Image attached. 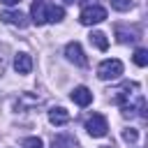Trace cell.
<instances>
[{
    "label": "cell",
    "instance_id": "obj_9",
    "mask_svg": "<svg viewBox=\"0 0 148 148\" xmlns=\"http://www.w3.org/2000/svg\"><path fill=\"white\" fill-rule=\"evenodd\" d=\"M49 123H51V125H56V127L67 125V123H69V113H67L62 106H53V109L49 111Z\"/></svg>",
    "mask_w": 148,
    "mask_h": 148
},
{
    "label": "cell",
    "instance_id": "obj_6",
    "mask_svg": "<svg viewBox=\"0 0 148 148\" xmlns=\"http://www.w3.org/2000/svg\"><path fill=\"white\" fill-rule=\"evenodd\" d=\"M0 18H2L5 23H9V25H16V28H25V25H28V16H25L23 12H12V9H7V12L0 14Z\"/></svg>",
    "mask_w": 148,
    "mask_h": 148
},
{
    "label": "cell",
    "instance_id": "obj_1",
    "mask_svg": "<svg viewBox=\"0 0 148 148\" xmlns=\"http://www.w3.org/2000/svg\"><path fill=\"white\" fill-rule=\"evenodd\" d=\"M123 74V62L118 58H109V60H102L97 65V76L102 81H111V79H118Z\"/></svg>",
    "mask_w": 148,
    "mask_h": 148
},
{
    "label": "cell",
    "instance_id": "obj_16",
    "mask_svg": "<svg viewBox=\"0 0 148 148\" xmlns=\"http://www.w3.org/2000/svg\"><path fill=\"white\" fill-rule=\"evenodd\" d=\"M21 146H23V148H44V143H42L39 136H25Z\"/></svg>",
    "mask_w": 148,
    "mask_h": 148
},
{
    "label": "cell",
    "instance_id": "obj_5",
    "mask_svg": "<svg viewBox=\"0 0 148 148\" xmlns=\"http://www.w3.org/2000/svg\"><path fill=\"white\" fill-rule=\"evenodd\" d=\"M30 21L35 25H44L46 23V2H42V0L32 2V7H30Z\"/></svg>",
    "mask_w": 148,
    "mask_h": 148
},
{
    "label": "cell",
    "instance_id": "obj_8",
    "mask_svg": "<svg viewBox=\"0 0 148 148\" xmlns=\"http://www.w3.org/2000/svg\"><path fill=\"white\" fill-rule=\"evenodd\" d=\"M14 69H16V74H30V69H32V58L28 56V53H16L14 56Z\"/></svg>",
    "mask_w": 148,
    "mask_h": 148
},
{
    "label": "cell",
    "instance_id": "obj_12",
    "mask_svg": "<svg viewBox=\"0 0 148 148\" xmlns=\"http://www.w3.org/2000/svg\"><path fill=\"white\" fill-rule=\"evenodd\" d=\"M65 18V9L56 5H46V23H60Z\"/></svg>",
    "mask_w": 148,
    "mask_h": 148
},
{
    "label": "cell",
    "instance_id": "obj_2",
    "mask_svg": "<svg viewBox=\"0 0 148 148\" xmlns=\"http://www.w3.org/2000/svg\"><path fill=\"white\" fill-rule=\"evenodd\" d=\"M86 130H88L90 136L102 139V136H106V132H109V123H106V118H104L102 113H92V116L86 118Z\"/></svg>",
    "mask_w": 148,
    "mask_h": 148
},
{
    "label": "cell",
    "instance_id": "obj_7",
    "mask_svg": "<svg viewBox=\"0 0 148 148\" xmlns=\"http://www.w3.org/2000/svg\"><path fill=\"white\" fill-rule=\"evenodd\" d=\"M69 97H72V102H74V104H79V106H88V104L92 102V92H90L86 86H76V88L72 90V95H69Z\"/></svg>",
    "mask_w": 148,
    "mask_h": 148
},
{
    "label": "cell",
    "instance_id": "obj_4",
    "mask_svg": "<svg viewBox=\"0 0 148 148\" xmlns=\"http://www.w3.org/2000/svg\"><path fill=\"white\" fill-rule=\"evenodd\" d=\"M65 56H67V60L74 62L76 67H86V65H88V58H86V53H83V49H81L79 42H69V44L65 46Z\"/></svg>",
    "mask_w": 148,
    "mask_h": 148
},
{
    "label": "cell",
    "instance_id": "obj_18",
    "mask_svg": "<svg viewBox=\"0 0 148 148\" xmlns=\"http://www.w3.org/2000/svg\"><path fill=\"white\" fill-rule=\"evenodd\" d=\"M0 2H2V5H7V7H14V5H18L21 0H0Z\"/></svg>",
    "mask_w": 148,
    "mask_h": 148
},
{
    "label": "cell",
    "instance_id": "obj_3",
    "mask_svg": "<svg viewBox=\"0 0 148 148\" xmlns=\"http://www.w3.org/2000/svg\"><path fill=\"white\" fill-rule=\"evenodd\" d=\"M104 18H106V9L99 7V5H88V7H83V12H81V16H79V21H81L83 25H95V23H102Z\"/></svg>",
    "mask_w": 148,
    "mask_h": 148
},
{
    "label": "cell",
    "instance_id": "obj_13",
    "mask_svg": "<svg viewBox=\"0 0 148 148\" xmlns=\"http://www.w3.org/2000/svg\"><path fill=\"white\" fill-rule=\"evenodd\" d=\"M76 146H79L76 139L69 136V134H58L53 139V148H76Z\"/></svg>",
    "mask_w": 148,
    "mask_h": 148
},
{
    "label": "cell",
    "instance_id": "obj_19",
    "mask_svg": "<svg viewBox=\"0 0 148 148\" xmlns=\"http://www.w3.org/2000/svg\"><path fill=\"white\" fill-rule=\"evenodd\" d=\"M65 2H67V5H72V2H74V0H65Z\"/></svg>",
    "mask_w": 148,
    "mask_h": 148
},
{
    "label": "cell",
    "instance_id": "obj_17",
    "mask_svg": "<svg viewBox=\"0 0 148 148\" xmlns=\"http://www.w3.org/2000/svg\"><path fill=\"white\" fill-rule=\"evenodd\" d=\"M123 139H125L127 143H136V139H139V132H136L134 127H127V130H123Z\"/></svg>",
    "mask_w": 148,
    "mask_h": 148
},
{
    "label": "cell",
    "instance_id": "obj_11",
    "mask_svg": "<svg viewBox=\"0 0 148 148\" xmlns=\"http://www.w3.org/2000/svg\"><path fill=\"white\" fill-rule=\"evenodd\" d=\"M88 39H90V44H92L95 49H99V51H106V49H109V39H106V35L99 32V30H92V32L88 35Z\"/></svg>",
    "mask_w": 148,
    "mask_h": 148
},
{
    "label": "cell",
    "instance_id": "obj_15",
    "mask_svg": "<svg viewBox=\"0 0 148 148\" xmlns=\"http://www.w3.org/2000/svg\"><path fill=\"white\" fill-rule=\"evenodd\" d=\"M111 7H113L116 12H130V9L134 7V2H132V0H111Z\"/></svg>",
    "mask_w": 148,
    "mask_h": 148
},
{
    "label": "cell",
    "instance_id": "obj_10",
    "mask_svg": "<svg viewBox=\"0 0 148 148\" xmlns=\"http://www.w3.org/2000/svg\"><path fill=\"white\" fill-rule=\"evenodd\" d=\"M116 37H118V42H120V44L136 42V39H139V30H136V28L127 30V28H123V25H116Z\"/></svg>",
    "mask_w": 148,
    "mask_h": 148
},
{
    "label": "cell",
    "instance_id": "obj_14",
    "mask_svg": "<svg viewBox=\"0 0 148 148\" xmlns=\"http://www.w3.org/2000/svg\"><path fill=\"white\" fill-rule=\"evenodd\" d=\"M132 60H134V65L146 67V65H148V51H146V49H136L134 56H132Z\"/></svg>",
    "mask_w": 148,
    "mask_h": 148
}]
</instances>
